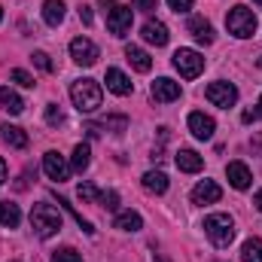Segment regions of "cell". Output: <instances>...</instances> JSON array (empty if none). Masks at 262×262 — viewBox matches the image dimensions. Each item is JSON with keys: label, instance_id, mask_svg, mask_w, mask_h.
Here are the masks:
<instances>
[{"label": "cell", "instance_id": "obj_1", "mask_svg": "<svg viewBox=\"0 0 262 262\" xmlns=\"http://www.w3.org/2000/svg\"><path fill=\"white\" fill-rule=\"evenodd\" d=\"M70 101H73V107L79 113H95L101 107V101H104V92H101V85L95 79H76L70 85Z\"/></svg>", "mask_w": 262, "mask_h": 262}, {"label": "cell", "instance_id": "obj_2", "mask_svg": "<svg viewBox=\"0 0 262 262\" xmlns=\"http://www.w3.org/2000/svg\"><path fill=\"white\" fill-rule=\"evenodd\" d=\"M31 226H34V232L40 238H52L55 232H61V213H58V207H52V204H34Z\"/></svg>", "mask_w": 262, "mask_h": 262}, {"label": "cell", "instance_id": "obj_3", "mask_svg": "<svg viewBox=\"0 0 262 262\" xmlns=\"http://www.w3.org/2000/svg\"><path fill=\"white\" fill-rule=\"evenodd\" d=\"M204 235L216 244V247H229L235 238V223L229 213H210L204 220Z\"/></svg>", "mask_w": 262, "mask_h": 262}, {"label": "cell", "instance_id": "obj_4", "mask_svg": "<svg viewBox=\"0 0 262 262\" xmlns=\"http://www.w3.org/2000/svg\"><path fill=\"white\" fill-rule=\"evenodd\" d=\"M226 28H229V34H235L238 40L253 37V34H256V15H253V9H247V6H232L229 15H226Z\"/></svg>", "mask_w": 262, "mask_h": 262}, {"label": "cell", "instance_id": "obj_5", "mask_svg": "<svg viewBox=\"0 0 262 262\" xmlns=\"http://www.w3.org/2000/svg\"><path fill=\"white\" fill-rule=\"evenodd\" d=\"M104 12H107V28L113 37H125L131 31V6H122L116 0H101Z\"/></svg>", "mask_w": 262, "mask_h": 262}, {"label": "cell", "instance_id": "obj_6", "mask_svg": "<svg viewBox=\"0 0 262 262\" xmlns=\"http://www.w3.org/2000/svg\"><path fill=\"white\" fill-rule=\"evenodd\" d=\"M174 67L180 70L183 79H195L198 73L204 70V58L198 55L195 49H177L174 52Z\"/></svg>", "mask_w": 262, "mask_h": 262}, {"label": "cell", "instance_id": "obj_7", "mask_svg": "<svg viewBox=\"0 0 262 262\" xmlns=\"http://www.w3.org/2000/svg\"><path fill=\"white\" fill-rule=\"evenodd\" d=\"M204 95H207V101L210 104H216V107H223V110H229V107H235L238 104V89L232 85V82H210L207 89H204Z\"/></svg>", "mask_w": 262, "mask_h": 262}, {"label": "cell", "instance_id": "obj_8", "mask_svg": "<svg viewBox=\"0 0 262 262\" xmlns=\"http://www.w3.org/2000/svg\"><path fill=\"white\" fill-rule=\"evenodd\" d=\"M70 58L82 67H92L98 61V46L89 37H76V40H70Z\"/></svg>", "mask_w": 262, "mask_h": 262}, {"label": "cell", "instance_id": "obj_9", "mask_svg": "<svg viewBox=\"0 0 262 262\" xmlns=\"http://www.w3.org/2000/svg\"><path fill=\"white\" fill-rule=\"evenodd\" d=\"M149 95H152V101H159V104H171V101H177V98H180V82H174V79L162 76V79H156V82H152Z\"/></svg>", "mask_w": 262, "mask_h": 262}, {"label": "cell", "instance_id": "obj_10", "mask_svg": "<svg viewBox=\"0 0 262 262\" xmlns=\"http://www.w3.org/2000/svg\"><path fill=\"white\" fill-rule=\"evenodd\" d=\"M43 171H46L49 180H58V183H64L70 177V168H67L64 156H58V152H46L43 156Z\"/></svg>", "mask_w": 262, "mask_h": 262}, {"label": "cell", "instance_id": "obj_11", "mask_svg": "<svg viewBox=\"0 0 262 262\" xmlns=\"http://www.w3.org/2000/svg\"><path fill=\"white\" fill-rule=\"evenodd\" d=\"M189 131L195 134L198 140H210L213 131H216V122L204 113H189Z\"/></svg>", "mask_w": 262, "mask_h": 262}, {"label": "cell", "instance_id": "obj_12", "mask_svg": "<svg viewBox=\"0 0 262 262\" xmlns=\"http://www.w3.org/2000/svg\"><path fill=\"white\" fill-rule=\"evenodd\" d=\"M226 177H229V183H232L235 189H247V186H250V180H253V174H250V168H247L244 162H229Z\"/></svg>", "mask_w": 262, "mask_h": 262}, {"label": "cell", "instance_id": "obj_13", "mask_svg": "<svg viewBox=\"0 0 262 262\" xmlns=\"http://www.w3.org/2000/svg\"><path fill=\"white\" fill-rule=\"evenodd\" d=\"M223 198V189L213 183V180H201L195 189H192V201L195 204H213V201H220Z\"/></svg>", "mask_w": 262, "mask_h": 262}, {"label": "cell", "instance_id": "obj_14", "mask_svg": "<svg viewBox=\"0 0 262 262\" xmlns=\"http://www.w3.org/2000/svg\"><path fill=\"white\" fill-rule=\"evenodd\" d=\"M107 89H110L113 95H119V98H125V95L134 92L131 79L122 73V70H116V67H110V70H107Z\"/></svg>", "mask_w": 262, "mask_h": 262}, {"label": "cell", "instance_id": "obj_15", "mask_svg": "<svg viewBox=\"0 0 262 262\" xmlns=\"http://www.w3.org/2000/svg\"><path fill=\"white\" fill-rule=\"evenodd\" d=\"M140 37H143L146 43H152V46H165V43H168V28H165L162 21H152V18H149V21L143 25Z\"/></svg>", "mask_w": 262, "mask_h": 262}, {"label": "cell", "instance_id": "obj_16", "mask_svg": "<svg viewBox=\"0 0 262 262\" xmlns=\"http://www.w3.org/2000/svg\"><path fill=\"white\" fill-rule=\"evenodd\" d=\"M177 168L186 171V174H198V171L204 168V159L198 156L195 149H180V152H177Z\"/></svg>", "mask_w": 262, "mask_h": 262}, {"label": "cell", "instance_id": "obj_17", "mask_svg": "<svg viewBox=\"0 0 262 262\" xmlns=\"http://www.w3.org/2000/svg\"><path fill=\"white\" fill-rule=\"evenodd\" d=\"M125 58H128V64L137 70V73H149V67H152V58L140 49V46H125Z\"/></svg>", "mask_w": 262, "mask_h": 262}, {"label": "cell", "instance_id": "obj_18", "mask_svg": "<svg viewBox=\"0 0 262 262\" xmlns=\"http://www.w3.org/2000/svg\"><path fill=\"white\" fill-rule=\"evenodd\" d=\"M143 189L152 192V195H165L168 192V177L162 171H146L143 174Z\"/></svg>", "mask_w": 262, "mask_h": 262}, {"label": "cell", "instance_id": "obj_19", "mask_svg": "<svg viewBox=\"0 0 262 262\" xmlns=\"http://www.w3.org/2000/svg\"><path fill=\"white\" fill-rule=\"evenodd\" d=\"M0 107H3L6 113L18 116V113L25 110V101H21V98H18V95H15V92H12L9 85H3V89H0Z\"/></svg>", "mask_w": 262, "mask_h": 262}, {"label": "cell", "instance_id": "obj_20", "mask_svg": "<svg viewBox=\"0 0 262 262\" xmlns=\"http://www.w3.org/2000/svg\"><path fill=\"white\" fill-rule=\"evenodd\" d=\"M43 18H46V25L58 28V25L64 21V3H61V0H46V3H43Z\"/></svg>", "mask_w": 262, "mask_h": 262}, {"label": "cell", "instance_id": "obj_21", "mask_svg": "<svg viewBox=\"0 0 262 262\" xmlns=\"http://www.w3.org/2000/svg\"><path fill=\"white\" fill-rule=\"evenodd\" d=\"M18 223H21V210H18V204H12V201H0V226L15 229Z\"/></svg>", "mask_w": 262, "mask_h": 262}, {"label": "cell", "instance_id": "obj_22", "mask_svg": "<svg viewBox=\"0 0 262 262\" xmlns=\"http://www.w3.org/2000/svg\"><path fill=\"white\" fill-rule=\"evenodd\" d=\"M116 229H122V232H140L143 229V220H140V213H134V210H122V213H116V223H113Z\"/></svg>", "mask_w": 262, "mask_h": 262}, {"label": "cell", "instance_id": "obj_23", "mask_svg": "<svg viewBox=\"0 0 262 262\" xmlns=\"http://www.w3.org/2000/svg\"><path fill=\"white\" fill-rule=\"evenodd\" d=\"M189 31H192V37H195L198 43H213V28H210V21H204V18H192L189 21Z\"/></svg>", "mask_w": 262, "mask_h": 262}, {"label": "cell", "instance_id": "obj_24", "mask_svg": "<svg viewBox=\"0 0 262 262\" xmlns=\"http://www.w3.org/2000/svg\"><path fill=\"white\" fill-rule=\"evenodd\" d=\"M0 131H3V140H6L9 146H15V149H25V146H28V134L18 128V125H9V122H6Z\"/></svg>", "mask_w": 262, "mask_h": 262}, {"label": "cell", "instance_id": "obj_25", "mask_svg": "<svg viewBox=\"0 0 262 262\" xmlns=\"http://www.w3.org/2000/svg\"><path fill=\"white\" fill-rule=\"evenodd\" d=\"M89 156H92V152H89V143H76V146H73V159H70L73 171H85L89 162H92Z\"/></svg>", "mask_w": 262, "mask_h": 262}, {"label": "cell", "instance_id": "obj_26", "mask_svg": "<svg viewBox=\"0 0 262 262\" xmlns=\"http://www.w3.org/2000/svg\"><path fill=\"white\" fill-rule=\"evenodd\" d=\"M241 259L244 262H262V241L259 238L244 241V247H241Z\"/></svg>", "mask_w": 262, "mask_h": 262}, {"label": "cell", "instance_id": "obj_27", "mask_svg": "<svg viewBox=\"0 0 262 262\" xmlns=\"http://www.w3.org/2000/svg\"><path fill=\"white\" fill-rule=\"evenodd\" d=\"M104 128L113 131V134H122V131L128 128V119H125V116H107V119H104Z\"/></svg>", "mask_w": 262, "mask_h": 262}, {"label": "cell", "instance_id": "obj_28", "mask_svg": "<svg viewBox=\"0 0 262 262\" xmlns=\"http://www.w3.org/2000/svg\"><path fill=\"white\" fill-rule=\"evenodd\" d=\"M52 262H82V256H79L73 247H61V250L52 253Z\"/></svg>", "mask_w": 262, "mask_h": 262}, {"label": "cell", "instance_id": "obj_29", "mask_svg": "<svg viewBox=\"0 0 262 262\" xmlns=\"http://www.w3.org/2000/svg\"><path fill=\"white\" fill-rule=\"evenodd\" d=\"M76 195H79V201H95V198H101V192H98L95 183H79Z\"/></svg>", "mask_w": 262, "mask_h": 262}, {"label": "cell", "instance_id": "obj_30", "mask_svg": "<svg viewBox=\"0 0 262 262\" xmlns=\"http://www.w3.org/2000/svg\"><path fill=\"white\" fill-rule=\"evenodd\" d=\"M9 76H12V79H15L18 85H25V89H34V76H31L28 70H18V67H15V70H12Z\"/></svg>", "mask_w": 262, "mask_h": 262}, {"label": "cell", "instance_id": "obj_31", "mask_svg": "<svg viewBox=\"0 0 262 262\" xmlns=\"http://www.w3.org/2000/svg\"><path fill=\"white\" fill-rule=\"evenodd\" d=\"M46 122H49V125H61V122H64V113L58 110V104H49V107H46Z\"/></svg>", "mask_w": 262, "mask_h": 262}, {"label": "cell", "instance_id": "obj_32", "mask_svg": "<svg viewBox=\"0 0 262 262\" xmlns=\"http://www.w3.org/2000/svg\"><path fill=\"white\" fill-rule=\"evenodd\" d=\"M31 61H34V64L40 67V70H46V73H52V70H55V67H52V61H49V55H46V52H34V55H31Z\"/></svg>", "mask_w": 262, "mask_h": 262}, {"label": "cell", "instance_id": "obj_33", "mask_svg": "<svg viewBox=\"0 0 262 262\" xmlns=\"http://www.w3.org/2000/svg\"><path fill=\"white\" fill-rule=\"evenodd\" d=\"M101 201H104L107 210H116V207H119V195H116L113 189H110V192H101Z\"/></svg>", "mask_w": 262, "mask_h": 262}, {"label": "cell", "instance_id": "obj_34", "mask_svg": "<svg viewBox=\"0 0 262 262\" xmlns=\"http://www.w3.org/2000/svg\"><path fill=\"white\" fill-rule=\"evenodd\" d=\"M131 3H134V9H143V12L159 9V0H131Z\"/></svg>", "mask_w": 262, "mask_h": 262}, {"label": "cell", "instance_id": "obj_35", "mask_svg": "<svg viewBox=\"0 0 262 262\" xmlns=\"http://www.w3.org/2000/svg\"><path fill=\"white\" fill-rule=\"evenodd\" d=\"M168 3H171V9H174V12H189L195 0H168Z\"/></svg>", "mask_w": 262, "mask_h": 262}, {"label": "cell", "instance_id": "obj_36", "mask_svg": "<svg viewBox=\"0 0 262 262\" xmlns=\"http://www.w3.org/2000/svg\"><path fill=\"white\" fill-rule=\"evenodd\" d=\"M79 18H82L85 25H92V21H95V18H92V9H89V6H79Z\"/></svg>", "mask_w": 262, "mask_h": 262}, {"label": "cell", "instance_id": "obj_37", "mask_svg": "<svg viewBox=\"0 0 262 262\" xmlns=\"http://www.w3.org/2000/svg\"><path fill=\"white\" fill-rule=\"evenodd\" d=\"M3 180H6V162L0 159V183H3Z\"/></svg>", "mask_w": 262, "mask_h": 262}, {"label": "cell", "instance_id": "obj_38", "mask_svg": "<svg viewBox=\"0 0 262 262\" xmlns=\"http://www.w3.org/2000/svg\"><path fill=\"white\" fill-rule=\"evenodd\" d=\"M253 204H256V207H259V210H262V189H259V192H256V198H253Z\"/></svg>", "mask_w": 262, "mask_h": 262}, {"label": "cell", "instance_id": "obj_39", "mask_svg": "<svg viewBox=\"0 0 262 262\" xmlns=\"http://www.w3.org/2000/svg\"><path fill=\"white\" fill-rule=\"evenodd\" d=\"M253 113H256V119H262V98H259V104H256V110H253Z\"/></svg>", "mask_w": 262, "mask_h": 262}, {"label": "cell", "instance_id": "obj_40", "mask_svg": "<svg viewBox=\"0 0 262 262\" xmlns=\"http://www.w3.org/2000/svg\"><path fill=\"white\" fill-rule=\"evenodd\" d=\"M253 3H259V6H262V0H253Z\"/></svg>", "mask_w": 262, "mask_h": 262}, {"label": "cell", "instance_id": "obj_41", "mask_svg": "<svg viewBox=\"0 0 262 262\" xmlns=\"http://www.w3.org/2000/svg\"><path fill=\"white\" fill-rule=\"evenodd\" d=\"M0 18H3V9H0Z\"/></svg>", "mask_w": 262, "mask_h": 262}, {"label": "cell", "instance_id": "obj_42", "mask_svg": "<svg viewBox=\"0 0 262 262\" xmlns=\"http://www.w3.org/2000/svg\"><path fill=\"white\" fill-rule=\"evenodd\" d=\"M259 67H262V58H259Z\"/></svg>", "mask_w": 262, "mask_h": 262}]
</instances>
